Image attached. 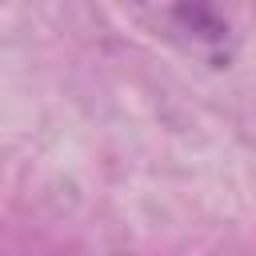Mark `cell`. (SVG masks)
<instances>
[{
    "mask_svg": "<svg viewBox=\"0 0 256 256\" xmlns=\"http://www.w3.org/2000/svg\"><path fill=\"white\" fill-rule=\"evenodd\" d=\"M160 20L168 24V36H172V40H180L192 56H200V60H208V64H216V68L228 64L232 52H236V32H232V24H228L216 8H208V4L164 8Z\"/></svg>",
    "mask_w": 256,
    "mask_h": 256,
    "instance_id": "6da1fadb",
    "label": "cell"
}]
</instances>
